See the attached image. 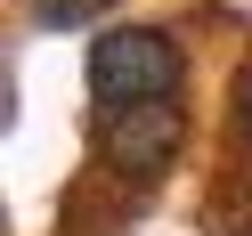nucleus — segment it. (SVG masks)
<instances>
[{
	"mask_svg": "<svg viewBox=\"0 0 252 236\" xmlns=\"http://www.w3.org/2000/svg\"><path fill=\"white\" fill-rule=\"evenodd\" d=\"M179 138H187L179 98L114 106V114H106V163H114L122 179H163V163H179Z\"/></svg>",
	"mask_w": 252,
	"mask_h": 236,
	"instance_id": "nucleus-2",
	"label": "nucleus"
},
{
	"mask_svg": "<svg viewBox=\"0 0 252 236\" xmlns=\"http://www.w3.org/2000/svg\"><path fill=\"white\" fill-rule=\"evenodd\" d=\"M179 41L155 33V25H114V33L90 41V90H98V106L114 114V106H155L179 90Z\"/></svg>",
	"mask_w": 252,
	"mask_h": 236,
	"instance_id": "nucleus-1",
	"label": "nucleus"
},
{
	"mask_svg": "<svg viewBox=\"0 0 252 236\" xmlns=\"http://www.w3.org/2000/svg\"><path fill=\"white\" fill-rule=\"evenodd\" d=\"M236 122H244V138H252V66L236 73Z\"/></svg>",
	"mask_w": 252,
	"mask_h": 236,
	"instance_id": "nucleus-4",
	"label": "nucleus"
},
{
	"mask_svg": "<svg viewBox=\"0 0 252 236\" xmlns=\"http://www.w3.org/2000/svg\"><path fill=\"white\" fill-rule=\"evenodd\" d=\"M33 8H41V25H98L114 0H33Z\"/></svg>",
	"mask_w": 252,
	"mask_h": 236,
	"instance_id": "nucleus-3",
	"label": "nucleus"
}]
</instances>
